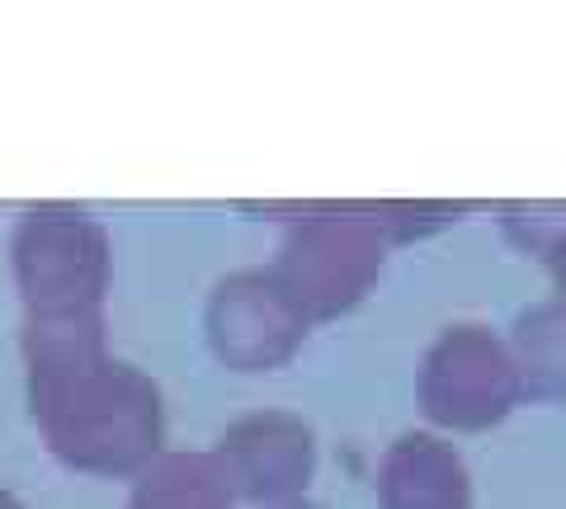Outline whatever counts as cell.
I'll return each mask as SVG.
<instances>
[{
    "mask_svg": "<svg viewBox=\"0 0 566 509\" xmlns=\"http://www.w3.org/2000/svg\"><path fill=\"white\" fill-rule=\"evenodd\" d=\"M283 509H307V505H283Z\"/></svg>",
    "mask_w": 566,
    "mask_h": 509,
    "instance_id": "9",
    "label": "cell"
},
{
    "mask_svg": "<svg viewBox=\"0 0 566 509\" xmlns=\"http://www.w3.org/2000/svg\"><path fill=\"white\" fill-rule=\"evenodd\" d=\"M510 359L528 396H566V303L528 311Z\"/></svg>",
    "mask_w": 566,
    "mask_h": 509,
    "instance_id": "6",
    "label": "cell"
},
{
    "mask_svg": "<svg viewBox=\"0 0 566 509\" xmlns=\"http://www.w3.org/2000/svg\"><path fill=\"white\" fill-rule=\"evenodd\" d=\"M472 486L449 444L406 434L382 463V509H468Z\"/></svg>",
    "mask_w": 566,
    "mask_h": 509,
    "instance_id": "5",
    "label": "cell"
},
{
    "mask_svg": "<svg viewBox=\"0 0 566 509\" xmlns=\"http://www.w3.org/2000/svg\"><path fill=\"white\" fill-rule=\"evenodd\" d=\"M524 382L501 340L482 326H453L434 340L420 373V401L430 420L453 430H486L520 401Z\"/></svg>",
    "mask_w": 566,
    "mask_h": 509,
    "instance_id": "1",
    "label": "cell"
},
{
    "mask_svg": "<svg viewBox=\"0 0 566 509\" xmlns=\"http://www.w3.org/2000/svg\"><path fill=\"white\" fill-rule=\"evenodd\" d=\"M378 269H382V241L374 236V226L331 218L297 226L289 245H283L274 278L312 321V316H335L354 307Z\"/></svg>",
    "mask_w": 566,
    "mask_h": 509,
    "instance_id": "2",
    "label": "cell"
},
{
    "mask_svg": "<svg viewBox=\"0 0 566 509\" xmlns=\"http://www.w3.org/2000/svg\"><path fill=\"white\" fill-rule=\"evenodd\" d=\"M232 496L218 458H170L142 486L133 509H232Z\"/></svg>",
    "mask_w": 566,
    "mask_h": 509,
    "instance_id": "7",
    "label": "cell"
},
{
    "mask_svg": "<svg viewBox=\"0 0 566 509\" xmlns=\"http://www.w3.org/2000/svg\"><path fill=\"white\" fill-rule=\"evenodd\" d=\"M547 265H553V278H557V293H562V303H566V226L557 232V241L547 245Z\"/></svg>",
    "mask_w": 566,
    "mask_h": 509,
    "instance_id": "8",
    "label": "cell"
},
{
    "mask_svg": "<svg viewBox=\"0 0 566 509\" xmlns=\"http://www.w3.org/2000/svg\"><path fill=\"white\" fill-rule=\"evenodd\" d=\"M218 463L232 490H245L251 500H289L312 477V434L289 415H251L222 434Z\"/></svg>",
    "mask_w": 566,
    "mask_h": 509,
    "instance_id": "4",
    "label": "cell"
},
{
    "mask_svg": "<svg viewBox=\"0 0 566 509\" xmlns=\"http://www.w3.org/2000/svg\"><path fill=\"white\" fill-rule=\"evenodd\" d=\"M303 340H307V316L283 293L274 274H237L218 288L212 344L241 373L283 363Z\"/></svg>",
    "mask_w": 566,
    "mask_h": 509,
    "instance_id": "3",
    "label": "cell"
}]
</instances>
